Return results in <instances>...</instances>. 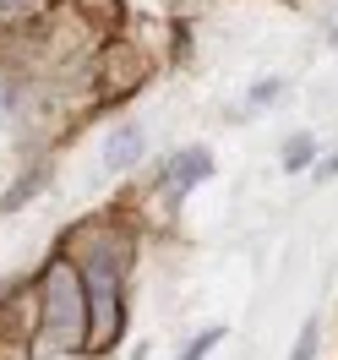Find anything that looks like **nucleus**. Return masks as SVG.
I'll return each mask as SVG.
<instances>
[{
  "label": "nucleus",
  "mask_w": 338,
  "mask_h": 360,
  "mask_svg": "<svg viewBox=\"0 0 338 360\" xmlns=\"http://www.w3.org/2000/svg\"><path fill=\"white\" fill-rule=\"evenodd\" d=\"M207 175H213V158H207L202 148H197V153H181L169 164V191H186L191 180H207Z\"/></svg>",
  "instance_id": "20e7f679"
},
{
  "label": "nucleus",
  "mask_w": 338,
  "mask_h": 360,
  "mask_svg": "<svg viewBox=\"0 0 338 360\" xmlns=\"http://www.w3.org/2000/svg\"><path fill=\"white\" fill-rule=\"evenodd\" d=\"M120 268H126V251L120 246H93L88 273H82V295L93 306L88 322V349H110L120 328H126V306H120Z\"/></svg>",
  "instance_id": "f257e3e1"
},
{
  "label": "nucleus",
  "mask_w": 338,
  "mask_h": 360,
  "mask_svg": "<svg viewBox=\"0 0 338 360\" xmlns=\"http://www.w3.org/2000/svg\"><path fill=\"white\" fill-rule=\"evenodd\" d=\"M219 338H224V328H207V333L197 338V344H186V349H181V360H207V349H213Z\"/></svg>",
  "instance_id": "423d86ee"
},
{
  "label": "nucleus",
  "mask_w": 338,
  "mask_h": 360,
  "mask_svg": "<svg viewBox=\"0 0 338 360\" xmlns=\"http://www.w3.org/2000/svg\"><path fill=\"white\" fill-rule=\"evenodd\" d=\"M311 148H316L311 136H294L290 153H284V169H306V164H311Z\"/></svg>",
  "instance_id": "39448f33"
},
{
  "label": "nucleus",
  "mask_w": 338,
  "mask_h": 360,
  "mask_svg": "<svg viewBox=\"0 0 338 360\" xmlns=\"http://www.w3.org/2000/svg\"><path fill=\"white\" fill-rule=\"evenodd\" d=\"M142 126H115L110 142H104V175H120V169H131L136 158H142Z\"/></svg>",
  "instance_id": "7ed1b4c3"
},
{
  "label": "nucleus",
  "mask_w": 338,
  "mask_h": 360,
  "mask_svg": "<svg viewBox=\"0 0 338 360\" xmlns=\"http://www.w3.org/2000/svg\"><path fill=\"white\" fill-rule=\"evenodd\" d=\"M0 6H6V11H11V6H27V0H0Z\"/></svg>",
  "instance_id": "6e6552de"
},
{
  "label": "nucleus",
  "mask_w": 338,
  "mask_h": 360,
  "mask_svg": "<svg viewBox=\"0 0 338 360\" xmlns=\"http://www.w3.org/2000/svg\"><path fill=\"white\" fill-rule=\"evenodd\" d=\"M44 333L55 349H88V295L71 262H55L44 273Z\"/></svg>",
  "instance_id": "f03ea898"
},
{
  "label": "nucleus",
  "mask_w": 338,
  "mask_h": 360,
  "mask_svg": "<svg viewBox=\"0 0 338 360\" xmlns=\"http://www.w3.org/2000/svg\"><path fill=\"white\" fill-rule=\"evenodd\" d=\"M311 349H316V322H306V333L294 344V360H311Z\"/></svg>",
  "instance_id": "0eeeda50"
}]
</instances>
